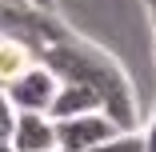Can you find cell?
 Returning a JSON list of instances; mask_svg holds the SVG:
<instances>
[{
    "mask_svg": "<svg viewBox=\"0 0 156 152\" xmlns=\"http://www.w3.org/2000/svg\"><path fill=\"white\" fill-rule=\"evenodd\" d=\"M36 60L56 76V80H72V84H88L96 88L104 112L116 120L120 128H136V92L124 68L116 60L84 36H76L68 24H56L52 32L36 44Z\"/></svg>",
    "mask_w": 156,
    "mask_h": 152,
    "instance_id": "1",
    "label": "cell"
},
{
    "mask_svg": "<svg viewBox=\"0 0 156 152\" xmlns=\"http://www.w3.org/2000/svg\"><path fill=\"white\" fill-rule=\"evenodd\" d=\"M52 124H56V148L60 152H88L100 140H108L112 132H120V124L104 108L84 112V116H68V120H52Z\"/></svg>",
    "mask_w": 156,
    "mask_h": 152,
    "instance_id": "2",
    "label": "cell"
},
{
    "mask_svg": "<svg viewBox=\"0 0 156 152\" xmlns=\"http://www.w3.org/2000/svg\"><path fill=\"white\" fill-rule=\"evenodd\" d=\"M56 88H60V80L40 64L32 68H24L20 76H12L8 84H4V96L12 100V108L16 112H48V104H52V96H56Z\"/></svg>",
    "mask_w": 156,
    "mask_h": 152,
    "instance_id": "3",
    "label": "cell"
},
{
    "mask_svg": "<svg viewBox=\"0 0 156 152\" xmlns=\"http://www.w3.org/2000/svg\"><path fill=\"white\" fill-rule=\"evenodd\" d=\"M8 144L16 152H52L56 148V124L48 112H16V124Z\"/></svg>",
    "mask_w": 156,
    "mask_h": 152,
    "instance_id": "4",
    "label": "cell"
},
{
    "mask_svg": "<svg viewBox=\"0 0 156 152\" xmlns=\"http://www.w3.org/2000/svg\"><path fill=\"white\" fill-rule=\"evenodd\" d=\"M96 108H104V100H100L96 88L60 80L56 96H52V104H48V116H52V120H68V116H84V112H96Z\"/></svg>",
    "mask_w": 156,
    "mask_h": 152,
    "instance_id": "5",
    "label": "cell"
},
{
    "mask_svg": "<svg viewBox=\"0 0 156 152\" xmlns=\"http://www.w3.org/2000/svg\"><path fill=\"white\" fill-rule=\"evenodd\" d=\"M32 64H36L32 44H24L12 32H0V88H4L12 76H20L24 68H32Z\"/></svg>",
    "mask_w": 156,
    "mask_h": 152,
    "instance_id": "6",
    "label": "cell"
},
{
    "mask_svg": "<svg viewBox=\"0 0 156 152\" xmlns=\"http://www.w3.org/2000/svg\"><path fill=\"white\" fill-rule=\"evenodd\" d=\"M88 152H144V140H140L136 128H120V132H112L108 140H100L96 148H88Z\"/></svg>",
    "mask_w": 156,
    "mask_h": 152,
    "instance_id": "7",
    "label": "cell"
},
{
    "mask_svg": "<svg viewBox=\"0 0 156 152\" xmlns=\"http://www.w3.org/2000/svg\"><path fill=\"white\" fill-rule=\"evenodd\" d=\"M12 124H16V108H12V100L4 96V88H0V140L12 136Z\"/></svg>",
    "mask_w": 156,
    "mask_h": 152,
    "instance_id": "8",
    "label": "cell"
},
{
    "mask_svg": "<svg viewBox=\"0 0 156 152\" xmlns=\"http://www.w3.org/2000/svg\"><path fill=\"white\" fill-rule=\"evenodd\" d=\"M140 140H144V152H156V116H152V124L140 132Z\"/></svg>",
    "mask_w": 156,
    "mask_h": 152,
    "instance_id": "9",
    "label": "cell"
},
{
    "mask_svg": "<svg viewBox=\"0 0 156 152\" xmlns=\"http://www.w3.org/2000/svg\"><path fill=\"white\" fill-rule=\"evenodd\" d=\"M32 8H44V12H56V0H28Z\"/></svg>",
    "mask_w": 156,
    "mask_h": 152,
    "instance_id": "10",
    "label": "cell"
},
{
    "mask_svg": "<svg viewBox=\"0 0 156 152\" xmlns=\"http://www.w3.org/2000/svg\"><path fill=\"white\" fill-rule=\"evenodd\" d=\"M0 152H16V148H12V144H8V140H0Z\"/></svg>",
    "mask_w": 156,
    "mask_h": 152,
    "instance_id": "11",
    "label": "cell"
},
{
    "mask_svg": "<svg viewBox=\"0 0 156 152\" xmlns=\"http://www.w3.org/2000/svg\"><path fill=\"white\" fill-rule=\"evenodd\" d=\"M52 152H60V148H52Z\"/></svg>",
    "mask_w": 156,
    "mask_h": 152,
    "instance_id": "12",
    "label": "cell"
}]
</instances>
